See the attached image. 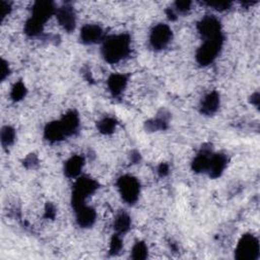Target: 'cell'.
<instances>
[{
	"label": "cell",
	"mask_w": 260,
	"mask_h": 260,
	"mask_svg": "<svg viewBox=\"0 0 260 260\" xmlns=\"http://www.w3.org/2000/svg\"><path fill=\"white\" fill-rule=\"evenodd\" d=\"M104 56L110 63L120 61L129 52V39L125 35L113 36L107 39L103 48Z\"/></svg>",
	"instance_id": "cell-1"
},
{
	"label": "cell",
	"mask_w": 260,
	"mask_h": 260,
	"mask_svg": "<svg viewBox=\"0 0 260 260\" xmlns=\"http://www.w3.org/2000/svg\"><path fill=\"white\" fill-rule=\"evenodd\" d=\"M97 189V183L89 178L77 180L73 190V206L75 208L85 206L86 199Z\"/></svg>",
	"instance_id": "cell-2"
},
{
	"label": "cell",
	"mask_w": 260,
	"mask_h": 260,
	"mask_svg": "<svg viewBox=\"0 0 260 260\" xmlns=\"http://www.w3.org/2000/svg\"><path fill=\"white\" fill-rule=\"evenodd\" d=\"M259 252V244L257 239L252 235H245L237 246L236 254L239 259L256 258Z\"/></svg>",
	"instance_id": "cell-3"
},
{
	"label": "cell",
	"mask_w": 260,
	"mask_h": 260,
	"mask_svg": "<svg viewBox=\"0 0 260 260\" xmlns=\"http://www.w3.org/2000/svg\"><path fill=\"white\" fill-rule=\"evenodd\" d=\"M119 190L123 199L128 203H133L139 197V181L131 176H123L118 182Z\"/></svg>",
	"instance_id": "cell-4"
},
{
	"label": "cell",
	"mask_w": 260,
	"mask_h": 260,
	"mask_svg": "<svg viewBox=\"0 0 260 260\" xmlns=\"http://www.w3.org/2000/svg\"><path fill=\"white\" fill-rule=\"evenodd\" d=\"M222 44V38L213 39V40H206L205 44L197 52V61L201 65H208L213 61L220 52Z\"/></svg>",
	"instance_id": "cell-5"
},
{
	"label": "cell",
	"mask_w": 260,
	"mask_h": 260,
	"mask_svg": "<svg viewBox=\"0 0 260 260\" xmlns=\"http://www.w3.org/2000/svg\"><path fill=\"white\" fill-rule=\"evenodd\" d=\"M199 32L206 40L220 39L221 36V26L217 18L213 17H207L203 18L198 26Z\"/></svg>",
	"instance_id": "cell-6"
},
{
	"label": "cell",
	"mask_w": 260,
	"mask_h": 260,
	"mask_svg": "<svg viewBox=\"0 0 260 260\" xmlns=\"http://www.w3.org/2000/svg\"><path fill=\"white\" fill-rule=\"evenodd\" d=\"M172 38L171 29L166 25L156 26L151 35V44L156 49H163L169 44Z\"/></svg>",
	"instance_id": "cell-7"
},
{
	"label": "cell",
	"mask_w": 260,
	"mask_h": 260,
	"mask_svg": "<svg viewBox=\"0 0 260 260\" xmlns=\"http://www.w3.org/2000/svg\"><path fill=\"white\" fill-rule=\"evenodd\" d=\"M54 6L51 2L48 1H41L37 2L33 8V16L32 19L39 22L40 25L44 26L46 20L53 15Z\"/></svg>",
	"instance_id": "cell-8"
},
{
	"label": "cell",
	"mask_w": 260,
	"mask_h": 260,
	"mask_svg": "<svg viewBox=\"0 0 260 260\" xmlns=\"http://www.w3.org/2000/svg\"><path fill=\"white\" fill-rule=\"evenodd\" d=\"M57 18L59 24L67 31H71L75 26L74 11L70 6H63L57 11Z\"/></svg>",
	"instance_id": "cell-9"
},
{
	"label": "cell",
	"mask_w": 260,
	"mask_h": 260,
	"mask_svg": "<svg viewBox=\"0 0 260 260\" xmlns=\"http://www.w3.org/2000/svg\"><path fill=\"white\" fill-rule=\"evenodd\" d=\"M76 213H77V222L83 227H90L95 222L96 213L93 208H90L89 207L82 206L80 208H75Z\"/></svg>",
	"instance_id": "cell-10"
},
{
	"label": "cell",
	"mask_w": 260,
	"mask_h": 260,
	"mask_svg": "<svg viewBox=\"0 0 260 260\" xmlns=\"http://www.w3.org/2000/svg\"><path fill=\"white\" fill-rule=\"evenodd\" d=\"M103 33L98 26L87 25L82 30V39L87 43H96L102 39Z\"/></svg>",
	"instance_id": "cell-11"
},
{
	"label": "cell",
	"mask_w": 260,
	"mask_h": 260,
	"mask_svg": "<svg viewBox=\"0 0 260 260\" xmlns=\"http://www.w3.org/2000/svg\"><path fill=\"white\" fill-rule=\"evenodd\" d=\"M227 164V160L222 155H216L211 156L210 164L208 168V172L210 173V176L218 177L221 175V173L224 171V169Z\"/></svg>",
	"instance_id": "cell-12"
},
{
	"label": "cell",
	"mask_w": 260,
	"mask_h": 260,
	"mask_svg": "<svg viewBox=\"0 0 260 260\" xmlns=\"http://www.w3.org/2000/svg\"><path fill=\"white\" fill-rule=\"evenodd\" d=\"M84 166V159L82 156H75L66 163L65 173L69 177H76L80 175Z\"/></svg>",
	"instance_id": "cell-13"
},
{
	"label": "cell",
	"mask_w": 260,
	"mask_h": 260,
	"mask_svg": "<svg viewBox=\"0 0 260 260\" xmlns=\"http://www.w3.org/2000/svg\"><path fill=\"white\" fill-rule=\"evenodd\" d=\"M45 135H46L47 139L56 141L61 139L65 135V132L61 126L60 122H53L49 124V126L46 128V130H45Z\"/></svg>",
	"instance_id": "cell-14"
},
{
	"label": "cell",
	"mask_w": 260,
	"mask_h": 260,
	"mask_svg": "<svg viewBox=\"0 0 260 260\" xmlns=\"http://www.w3.org/2000/svg\"><path fill=\"white\" fill-rule=\"evenodd\" d=\"M220 104L219 96L216 93H211L206 97L202 103V112L207 113V114H211V113L216 112Z\"/></svg>",
	"instance_id": "cell-15"
},
{
	"label": "cell",
	"mask_w": 260,
	"mask_h": 260,
	"mask_svg": "<svg viewBox=\"0 0 260 260\" xmlns=\"http://www.w3.org/2000/svg\"><path fill=\"white\" fill-rule=\"evenodd\" d=\"M126 86V77L122 74H114L110 77L109 87L111 92L118 95L122 92V89Z\"/></svg>",
	"instance_id": "cell-16"
},
{
	"label": "cell",
	"mask_w": 260,
	"mask_h": 260,
	"mask_svg": "<svg viewBox=\"0 0 260 260\" xmlns=\"http://www.w3.org/2000/svg\"><path fill=\"white\" fill-rule=\"evenodd\" d=\"M61 123V126L65 132V134H69L72 133L75 128L78 125V119L77 116L73 113H69V114H67L62 121H60Z\"/></svg>",
	"instance_id": "cell-17"
},
{
	"label": "cell",
	"mask_w": 260,
	"mask_h": 260,
	"mask_svg": "<svg viewBox=\"0 0 260 260\" xmlns=\"http://www.w3.org/2000/svg\"><path fill=\"white\" fill-rule=\"evenodd\" d=\"M130 225V219L126 214H120V216L116 219L115 222V229L119 233H124L129 229Z\"/></svg>",
	"instance_id": "cell-18"
},
{
	"label": "cell",
	"mask_w": 260,
	"mask_h": 260,
	"mask_svg": "<svg viewBox=\"0 0 260 260\" xmlns=\"http://www.w3.org/2000/svg\"><path fill=\"white\" fill-rule=\"evenodd\" d=\"M15 137H16V133L14 131L13 128L10 127H4L1 131V142L2 144L5 145H9L10 143H13V141L15 140Z\"/></svg>",
	"instance_id": "cell-19"
},
{
	"label": "cell",
	"mask_w": 260,
	"mask_h": 260,
	"mask_svg": "<svg viewBox=\"0 0 260 260\" xmlns=\"http://www.w3.org/2000/svg\"><path fill=\"white\" fill-rule=\"evenodd\" d=\"M133 257L135 259H143L148 254V248L143 243H138L133 248Z\"/></svg>",
	"instance_id": "cell-20"
},
{
	"label": "cell",
	"mask_w": 260,
	"mask_h": 260,
	"mask_svg": "<svg viewBox=\"0 0 260 260\" xmlns=\"http://www.w3.org/2000/svg\"><path fill=\"white\" fill-rule=\"evenodd\" d=\"M25 95H26V87L21 83L17 84L13 88V92H11V97L17 101L20 100Z\"/></svg>",
	"instance_id": "cell-21"
},
{
	"label": "cell",
	"mask_w": 260,
	"mask_h": 260,
	"mask_svg": "<svg viewBox=\"0 0 260 260\" xmlns=\"http://www.w3.org/2000/svg\"><path fill=\"white\" fill-rule=\"evenodd\" d=\"M100 130L104 133H110L115 128V121L113 119H105L100 123Z\"/></svg>",
	"instance_id": "cell-22"
},
{
	"label": "cell",
	"mask_w": 260,
	"mask_h": 260,
	"mask_svg": "<svg viewBox=\"0 0 260 260\" xmlns=\"http://www.w3.org/2000/svg\"><path fill=\"white\" fill-rule=\"evenodd\" d=\"M208 4L216 9H227L231 5L229 2H209Z\"/></svg>",
	"instance_id": "cell-23"
},
{
	"label": "cell",
	"mask_w": 260,
	"mask_h": 260,
	"mask_svg": "<svg viewBox=\"0 0 260 260\" xmlns=\"http://www.w3.org/2000/svg\"><path fill=\"white\" fill-rule=\"evenodd\" d=\"M190 2H187V1H182V2H177L176 3V8L180 11H182V13H184V11H187L189 8H190Z\"/></svg>",
	"instance_id": "cell-24"
},
{
	"label": "cell",
	"mask_w": 260,
	"mask_h": 260,
	"mask_svg": "<svg viewBox=\"0 0 260 260\" xmlns=\"http://www.w3.org/2000/svg\"><path fill=\"white\" fill-rule=\"evenodd\" d=\"M7 73H8V66L6 65L5 62H3L1 65V78L2 80H4V77L7 75Z\"/></svg>",
	"instance_id": "cell-25"
}]
</instances>
